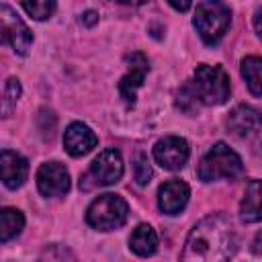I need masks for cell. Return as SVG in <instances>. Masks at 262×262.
Returning <instances> with one entry per match:
<instances>
[{
  "instance_id": "cell-1",
  "label": "cell",
  "mask_w": 262,
  "mask_h": 262,
  "mask_svg": "<svg viewBox=\"0 0 262 262\" xmlns=\"http://www.w3.org/2000/svg\"><path fill=\"white\" fill-rule=\"evenodd\" d=\"M235 252V233L231 221L221 215H209L201 219L188 233L182 260H227Z\"/></svg>"
},
{
  "instance_id": "cell-2",
  "label": "cell",
  "mask_w": 262,
  "mask_h": 262,
  "mask_svg": "<svg viewBox=\"0 0 262 262\" xmlns=\"http://www.w3.org/2000/svg\"><path fill=\"white\" fill-rule=\"evenodd\" d=\"M192 96L201 104H223L229 98L231 86H229V76L221 66H199L194 70L192 82L188 84Z\"/></svg>"
},
{
  "instance_id": "cell-3",
  "label": "cell",
  "mask_w": 262,
  "mask_h": 262,
  "mask_svg": "<svg viewBox=\"0 0 262 262\" xmlns=\"http://www.w3.org/2000/svg\"><path fill=\"white\" fill-rule=\"evenodd\" d=\"M192 23L196 27V33L207 45H217L229 29L231 10L221 0H203L196 6Z\"/></svg>"
},
{
  "instance_id": "cell-4",
  "label": "cell",
  "mask_w": 262,
  "mask_h": 262,
  "mask_svg": "<svg viewBox=\"0 0 262 262\" xmlns=\"http://www.w3.org/2000/svg\"><path fill=\"white\" fill-rule=\"evenodd\" d=\"M242 170L244 166H242L239 156L231 147H227L223 141H219L205 154V158L201 160L196 168V174L203 182H213L219 178H229V180L237 178Z\"/></svg>"
},
{
  "instance_id": "cell-5",
  "label": "cell",
  "mask_w": 262,
  "mask_h": 262,
  "mask_svg": "<svg viewBox=\"0 0 262 262\" xmlns=\"http://www.w3.org/2000/svg\"><path fill=\"white\" fill-rule=\"evenodd\" d=\"M127 215H129V207L125 199H121L119 194L106 192L90 203L86 211V221L90 227L98 231H111L121 227L127 221Z\"/></svg>"
},
{
  "instance_id": "cell-6",
  "label": "cell",
  "mask_w": 262,
  "mask_h": 262,
  "mask_svg": "<svg viewBox=\"0 0 262 262\" xmlns=\"http://www.w3.org/2000/svg\"><path fill=\"white\" fill-rule=\"evenodd\" d=\"M123 176V160L117 149H104L100 151L94 162L90 164V170L82 176L80 188L90 190L94 186H108L119 182Z\"/></svg>"
},
{
  "instance_id": "cell-7",
  "label": "cell",
  "mask_w": 262,
  "mask_h": 262,
  "mask_svg": "<svg viewBox=\"0 0 262 262\" xmlns=\"http://www.w3.org/2000/svg\"><path fill=\"white\" fill-rule=\"evenodd\" d=\"M2 43H10L18 55H27L33 43V33L10 6L0 2V45Z\"/></svg>"
},
{
  "instance_id": "cell-8",
  "label": "cell",
  "mask_w": 262,
  "mask_h": 262,
  "mask_svg": "<svg viewBox=\"0 0 262 262\" xmlns=\"http://www.w3.org/2000/svg\"><path fill=\"white\" fill-rule=\"evenodd\" d=\"M188 156H190V149H188L186 139L176 137V135L164 137L154 145V160L164 170L174 172V170L184 168V164L188 162Z\"/></svg>"
},
{
  "instance_id": "cell-9",
  "label": "cell",
  "mask_w": 262,
  "mask_h": 262,
  "mask_svg": "<svg viewBox=\"0 0 262 262\" xmlns=\"http://www.w3.org/2000/svg\"><path fill=\"white\" fill-rule=\"evenodd\" d=\"M147 72H149V61H147V57L141 51H135V53L127 55V74L119 82L121 98L127 104H133L135 102V92L143 84Z\"/></svg>"
},
{
  "instance_id": "cell-10",
  "label": "cell",
  "mask_w": 262,
  "mask_h": 262,
  "mask_svg": "<svg viewBox=\"0 0 262 262\" xmlns=\"http://www.w3.org/2000/svg\"><path fill=\"white\" fill-rule=\"evenodd\" d=\"M37 188L43 196H61L70 190V174L59 162H47L37 172Z\"/></svg>"
},
{
  "instance_id": "cell-11",
  "label": "cell",
  "mask_w": 262,
  "mask_h": 262,
  "mask_svg": "<svg viewBox=\"0 0 262 262\" xmlns=\"http://www.w3.org/2000/svg\"><path fill=\"white\" fill-rule=\"evenodd\" d=\"M27 176H29L27 160L12 149H2L0 151V180H2V184L10 190H16L25 184Z\"/></svg>"
},
{
  "instance_id": "cell-12",
  "label": "cell",
  "mask_w": 262,
  "mask_h": 262,
  "mask_svg": "<svg viewBox=\"0 0 262 262\" xmlns=\"http://www.w3.org/2000/svg\"><path fill=\"white\" fill-rule=\"evenodd\" d=\"M188 196H190L188 184L182 182V180L172 178V180H168V182H164L160 186V190H158V207L166 215H176L186 207Z\"/></svg>"
},
{
  "instance_id": "cell-13",
  "label": "cell",
  "mask_w": 262,
  "mask_h": 262,
  "mask_svg": "<svg viewBox=\"0 0 262 262\" xmlns=\"http://www.w3.org/2000/svg\"><path fill=\"white\" fill-rule=\"evenodd\" d=\"M96 143H98L96 133H94L88 125L78 123V121L72 123V125L66 129V133H63V147H66V151H68L70 156H74V158L86 156L88 151H92V149L96 147Z\"/></svg>"
},
{
  "instance_id": "cell-14",
  "label": "cell",
  "mask_w": 262,
  "mask_h": 262,
  "mask_svg": "<svg viewBox=\"0 0 262 262\" xmlns=\"http://www.w3.org/2000/svg\"><path fill=\"white\" fill-rule=\"evenodd\" d=\"M227 127L237 137H252V135H256L260 131L258 111H254L252 106H246V104L235 106L229 113V117H227Z\"/></svg>"
},
{
  "instance_id": "cell-15",
  "label": "cell",
  "mask_w": 262,
  "mask_h": 262,
  "mask_svg": "<svg viewBox=\"0 0 262 262\" xmlns=\"http://www.w3.org/2000/svg\"><path fill=\"white\" fill-rule=\"evenodd\" d=\"M129 246L137 256H151L158 248V235H156L154 227H149L147 223L137 225L135 231L131 233Z\"/></svg>"
},
{
  "instance_id": "cell-16",
  "label": "cell",
  "mask_w": 262,
  "mask_h": 262,
  "mask_svg": "<svg viewBox=\"0 0 262 262\" xmlns=\"http://www.w3.org/2000/svg\"><path fill=\"white\" fill-rule=\"evenodd\" d=\"M239 215L246 223H258L260 221V182L250 180L244 192V201L239 207Z\"/></svg>"
},
{
  "instance_id": "cell-17",
  "label": "cell",
  "mask_w": 262,
  "mask_h": 262,
  "mask_svg": "<svg viewBox=\"0 0 262 262\" xmlns=\"http://www.w3.org/2000/svg\"><path fill=\"white\" fill-rule=\"evenodd\" d=\"M25 227V217L12 207L0 209V242H10Z\"/></svg>"
},
{
  "instance_id": "cell-18",
  "label": "cell",
  "mask_w": 262,
  "mask_h": 262,
  "mask_svg": "<svg viewBox=\"0 0 262 262\" xmlns=\"http://www.w3.org/2000/svg\"><path fill=\"white\" fill-rule=\"evenodd\" d=\"M239 70H242V78L246 80L250 92L258 98L262 94V74H260L262 72V61H260V57H256V55L244 57Z\"/></svg>"
},
{
  "instance_id": "cell-19",
  "label": "cell",
  "mask_w": 262,
  "mask_h": 262,
  "mask_svg": "<svg viewBox=\"0 0 262 262\" xmlns=\"http://www.w3.org/2000/svg\"><path fill=\"white\" fill-rule=\"evenodd\" d=\"M18 96H20V84H18V80L16 78H8L6 80V86H4V94L0 98V115L2 117H8L12 113Z\"/></svg>"
},
{
  "instance_id": "cell-20",
  "label": "cell",
  "mask_w": 262,
  "mask_h": 262,
  "mask_svg": "<svg viewBox=\"0 0 262 262\" xmlns=\"http://www.w3.org/2000/svg\"><path fill=\"white\" fill-rule=\"evenodd\" d=\"M20 4L35 20H47L55 10V0H20Z\"/></svg>"
},
{
  "instance_id": "cell-21",
  "label": "cell",
  "mask_w": 262,
  "mask_h": 262,
  "mask_svg": "<svg viewBox=\"0 0 262 262\" xmlns=\"http://www.w3.org/2000/svg\"><path fill=\"white\" fill-rule=\"evenodd\" d=\"M151 178V166L147 162V156L145 154H137L135 158V180L139 186H145Z\"/></svg>"
},
{
  "instance_id": "cell-22",
  "label": "cell",
  "mask_w": 262,
  "mask_h": 262,
  "mask_svg": "<svg viewBox=\"0 0 262 262\" xmlns=\"http://www.w3.org/2000/svg\"><path fill=\"white\" fill-rule=\"evenodd\" d=\"M168 4H170L172 8H176V10H180V12H186V10L190 8L192 0H168Z\"/></svg>"
},
{
  "instance_id": "cell-23",
  "label": "cell",
  "mask_w": 262,
  "mask_h": 262,
  "mask_svg": "<svg viewBox=\"0 0 262 262\" xmlns=\"http://www.w3.org/2000/svg\"><path fill=\"white\" fill-rule=\"evenodd\" d=\"M98 20V16H96V12H92V10H88L86 14H84V23L86 25H94Z\"/></svg>"
},
{
  "instance_id": "cell-24",
  "label": "cell",
  "mask_w": 262,
  "mask_h": 262,
  "mask_svg": "<svg viewBox=\"0 0 262 262\" xmlns=\"http://www.w3.org/2000/svg\"><path fill=\"white\" fill-rule=\"evenodd\" d=\"M254 27H256V35H260L262 31H260V8L254 12Z\"/></svg>"
},
{
  "instance_id": "cell-25",
  "label": "cell",
  "mask_w": 262,
  "mask_h": 262,
  "mask_svg": "<svg viewBox=\"0 0 262 262\" xmlns=\"http://www.w3.org/2000/svg\"><path fill=\"white\" fill-rule=\"evenodd\" d=\"M115 2H121V4H141L145 0H115Z\"/></svg>"
},
{
  "instance_id": "cell-26",
  "label": "cell",
  "mask_w": 262,
  "mask_h": 262,
  "mask_svg": "<svg viewBox=\"0 0 262 262\" xmlns=\"http://www.w3.org/2000/svg\"><path fill=\"white\" fill-rule=\"evenodd\" d=\"M258 244H260V235H256V242H254V250H256V254L260 252V246H258Z\"/></svg>"
}]
</instances>
